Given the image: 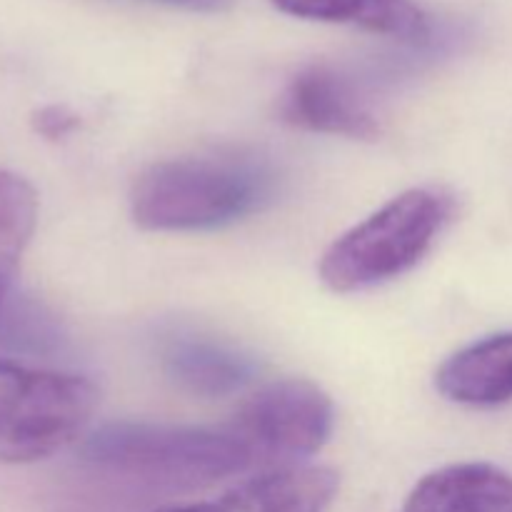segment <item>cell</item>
<instances>
[{
    "label": "cell",
    "instance_id": "9",
    "mask_svg": "<svg viewBox=\"0 0 512 512\" xmlns=\"http://www.w3.org/2000/svg\"><path fill=\"white\" fill-rule=\"evenodd\" d=\"M400 512H512V478L488 463L448 465L420 480Z\"/></svg>",
    "mask_w": 512,
    "mask_h": 512
},
{
    "label": "cell",
    "instance_id": "1",
    "mask_svg": "<svg viewBox=\"0 0 512 512\" xmlns=\"http://www.w3.org/2000/svg\"><path fill=\"white\" fill-rule=\"evenodd\" d=\"M278 193V173L245 150H215L163 160L145 170L130 195L143 230L193 233L218 230L260 213Z\"/></svg>",
    "mask_w": 512,
    "mask_h": 512
},
{
    "label": "cell",
    "instance_id": "13",
    "mask_svg": "<svg viewBox=\"0 0 512 512\" xmlns=\"http://www.w3.org/2000/svg\"><path fill=\"white\" fill-rule=\"evenodd\" d=\"M80 125V118L65 105H48L33 115V128L48 140H60L73 133Z\"/></svg>",
    "mask_w": 512,
    "mask_h": 512
},
{
    "label": "cell",
    "instance_id": "5",
    "mask_svg": "<svg viewBox=\"0 0 512 512\" xmlns=\"http://www.w3.org/2000/svg\"><path fill=\"white\" fill-rule=\"evenodd\" d=\"M335 425L333 400L315 383L283 378L263 385L235 413L228 428L250 450L255 465L293 468L328 443Z\"/></svg>",
    "mask_w": 512,
    "mask_h": 512
},
{
    "label": "cell",
    "instance_id": "7",
    "mask_svg": "<svg viewBox=\"0 0 512 512\" xmlns=\"http://www.w3.org/2000/svg\"><path fill=\"white\" fill-rule=\"evenodd\" d=\"M338 475L328 468H278L240 488L208 500L158 512H325L338 493Z\"/></svg>",
    "mask_w": 512,
    "mask_h": 512
},
{
    "label": "cell",
    "instance_id": "8",
    "mask_svg": "<svg viewBox=\"0 0 512 512\" xmlns=\"http://www.w3.org/2000/svg\"><path fill=\"white\" fill-rule=\"evenodd\" d=\"M163 373L198 398H223L253 380L255 360L243 350L195 333H173L160 343Z\"/></svg>",
    "mask_w": 512,
    "mask_h": 512
},
{
    "label": "cell",
    "instance_id": "12",
    "mask_svg": "<svg viewBox=\"0 0 512 512\" xmlns=\"http://www.w3.org/2000/svg\"><path fill=\"white\" fill-rule=\"evenodd\" d=\"M38 223V193L28 180L0 170V313Z\"/></svg>",
    "mask_w": 512,
    "mask_h": 512
},
{
    "label": "cell",
    "instance_id": "3",
    "mask_svg": "<svg viewBox=\"0 0 512 512\" xmlns=\"http://www.w3.org/2000/svg\"><path fill=\"white\" fill-rule=\"evenodd\" d=\"M455 203L433 188H413L340 235L320 260V280L333 293H360L413 270L448 223Z\"/></svg>",
    "mask_w": 512,
    "mask_h": 512
},
{
    "label": "cell",
    "instance_id": "4",
    "mask_svg": "<svg viewBox=\"0 0 512 512\" xmlns=\"http://www.w3.org/2000/svg\"><path fill=\"white\" fill-rule=\"evenodd\" d=\"M98 390L88 378L0 360V463H38L90 423Z\"/></svg>",
    "mask_w": 512,
    "mask_h": 512
},
{
    "label": "cell",
    "instance_id": "10",
    "mask_svg": "<svg viewBox=\"0 0 512 512\" xmlns=\"http://www.w3.org/2000/svg\"><path fill=\"white\" fill-rule=\"evenodd\" d=\"M435 385L448 400L490 408L512 400V333L478 340L440 365Z\"/></svg>",
    "mask_w": 512,
    "mask_h": 512
},
{
    "label": "cell",
    "instance_id": "6",
    "mask_svg": "<svg viewBox=\"0 0 512 512\" xmlns=\"http://www.w3.org/2000/svg\"><path fill=\"white\" fill-rule=\"evenodd\" d=\"M280 118L310 133L375 140L380 123L355 95L353 85L325 65L305 68L280 98Z\"/></svg>",
    "mask_w": 512,
    "mask_h": 512
},
{
    "label": "cell",
    "instance_id": "2",
    "mask_svg": "<svg viewBox=\"0 0 512 512\" xmlns=\"http://www.w3.org/2000/svg\"><path fill=\"white\" fill-rule=\"evenodd\" d=\"M80 463L95 475L150 488H195L255 468L250 450L228 425L210 430L130 420L88 435Z\"/></svg>",
    "mask_w": 512,
    "mask_h": 512
},
{
    "label": "cell",
    "instance_id": "11",
    "mask_svg": "<svg viewBox=\"0 0 512 512\" xmlns=\"http://www.w3.org/2000/svg\"><path fill=\"white\" fill-rule=\"evenodd\" d=\"M280 13L315 23L353 25L403 43H428L430 20L415 0H270Z\"/></svg>",
    "mask_w": 512,
    "mask_h": 512
},
{
    "label": "cell",
    "instance_id": "14",
    "mask_svg": "<svg viewBox=\"0 0 512 512\" xmlns=\"http://www.w3.org/2000/svg\"><path fill=\"white\" fill-rule=\"evenodd\" d=\"M148 3L190 10V13H223V10H228L235 0H148Z\"/></svg>",
    "mask_w": 512,
    "mask_h": 512
}]
</instances>
